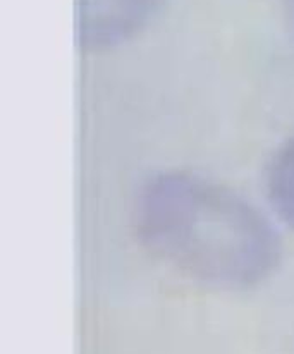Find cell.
I'll use <instances>...</instances> for the list:
<instances>
[{"instance_id":"1","label":"cell","mask_w":294,"mask_h":354,"mask_svg":"<svg viewBox=\"0 0 294 354\" xmlns=\"http://www.w3.org/2000/svg\"><path fill=\"white\" fill-rule=\"evenodd\" d=\"M143 246L177 274L210 288H253L281 254L275 229L246 198L190 172H160L136 198Z\"/></svg>"},{"instance_id":"3","label":"cell","mask_w":294,"mask_h":354,"mask_svg":"<svg viewBox=\"0 0 294 354\" xmlns=\"http://www.w3.org/2000/svg\"><path fill=\"white\" fill-rule=\"evenodd\" d=\"M267 189L277 214L294 227V138L279 150L267 176Z\"/></svg>"},{"instance_id":"4","label":"cell","mask_w":294,"mask_h":354,"mask_svg":"<svg viewBox=\"0 0 294 354\" xmlns=\"http://www.w3.org/2000/svg\"><path fill=\"white\" fill-rule=\"evenodd\" d=\"M284 7H286V12H288L289 23H291L294 30V0H284Z\"/></svg>"},{"instance_id":"2","label":"cell","mask_w":294,"mask_h":354,"mask_svg":"<svg viewBox=\"0 0 294 354\" xmlns=\"http://www.w3.org/2000/svg\"><path fill=\"white\" fill-rule=\"evenodd\" d=\"M164 0H76V44L97 54L126 44L148 26Z\"/></svg>"}]
</instances>
